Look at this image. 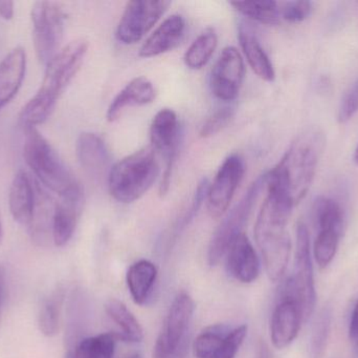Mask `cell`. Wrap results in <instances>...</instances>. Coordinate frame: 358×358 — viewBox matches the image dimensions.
<instances>
[{"label": "cell", "mask_w": 358, "mask_h": 358, "mask_svg": "<svg viewBox=\"0 0 358 358\" xmlns=\"http://www.w3.org/2000/svg\"><path fill=\"white\" fill-rule=\"evenodd\" d=\"M326 144L324 132L311 128L299 135L281 161L266 174V188L285 195L298 205L308 193Z\"/></svg>", "instance_id": "6da1fadb"}, {"label": "cell", "mask_w": 358, "mask_h": 358, "mask_svg": "<svg viewBox=\"0 0 358 358\" xmlns=\"http://www.w3.org/2000/svg\"><path fill=\"white\" fill-rule=\"evenodd\" d=\"M266 189V198L255 225V239L269 280L278 282L283 277L292 254L287 225L294 205L282 193Z\"/></svg>", "instance_id": "7a4b0ae2"}, {"label": "cell", "mask_w": 358, "mask_h": 358, "mask_svg": "<svg viewBox=\"0 0 358 358\" xmlns=\"http://www.w3.org/2000/svg\"><path fill=\"white\" fill-rule=\"evenodd\" d=\"M159 172V161L151 147L134 151L111 167L107 178L109 193L120 203H134L148 193Z\"/></svg>", "instance_id": "3957f363"}, {"label": "cell", "mask_w": 358, "mask_h": 358, "mask_svg": "<svg viewBox=\"0 0 358 358\" xmlns=\"http://www.w3.org/2000/svg\"><path fill=\"white\" fill-rule=\"evenodd\" d=\"M23 157L43 186L64 197L81 188L79 181L37 128H24Z\"/></svg>", "instance_id": "277c9868"}, {"label": "cell", "mask_w": 358, "mask_h": 358, "mask_svg": "<svg viewBox=\"0 0 358 358\" xmlns=\"http://www.w3.org/2000/svg\"><path fill=\"white\" fill-rule=\"evenodd\" d=\"M88 52V42L78 39L59 50L46 65L43 81L35 98L55 109L57 101L73 81L83 64Z\"/></svg>", "instance_id": "5b68a950"}, {"label": "cell", "mask_w": 358, "mask_h": 358, "mask_svg": "<svg viewBox=\"0 0 358 358\" xmlns=\"http://www.w3.org/2000/svg\"><path fill=\"white\" fill-rule=\"evenodd\" d=\"M280 298L296 301L302 309L304 321H307L315 311L317 294L311 261L310 237L304 223H299L296 227L294 271L284 283Z\"/></svg>", "instance_id": "8992f818"}, {"label": "cell", "mask_w": 358, "mask_h": 358, "mask_svg": "<svg viewBox=\"0 0 358 358\" xmlns=\"http://www.w3.org/2000/svg\"><path fill=\"white\" fill-rule=\"evenodd\" d=\"M266 187V174L259 177L244 193L239 202L229 210L220 223L208 249V263L210 266H216L227 254L229 246L243 233V228L252 214V208L260 197L261 191Z\"/></svg>", "instance_id": "52a82bcc"}, {"label": "cell", "mask_w": 358, "mask_h": 358, "mask_svg": "<svg viewBox=\"0 0 358 358\" xmlns=\"http://www.w3.org/2000/svg\"><path fill=\"white\" fill-rule=\"evenodd\" d=\"M31 16L36 55L39 62L46 67L60 50L65 14L56 4L38 1L31 8Z\"/></svg>", "instance_id": "ba28073f"}, {"label": "cell", "mask_w": 358, "mask_h": 358, "mask_svg": "<svg viewBox=\"0 0 358 358\" xmlns=\"http://www.w3.org/2000/svg\"><path fill=\"white\" fill-rule=\"evenodd\" d=\"M171 2L165 0H134L126 4L115 37L120 43H138L167 12Z\"/></svg>", "instance_id": "9c48e42d"}, {"label": "cell", "mask_w": 358, "mask_h": 358, "mask_svg": "<svg viewBox=\"0 0 358 358\" xmlns=\"http://www.w3.org/2000/svg\"><path fill=\"white\" fill-rule=\"evenodd\" d=\"M180 125L178 113L171 109H163L153 117L150 126L151 149L165 158V170L159 185L161 197L167 195L171 185L172 172L178 153Z\"/></svg>", "instance_id": "30bf717a"}, {"label": "cell", "mask_w": 358, "mask_h": 358, "mask_svg": "<svg viewBox=\"0 0 358 358\" xmlns=\"http://www.w3.org/2000/svg\"><path fill=\"white\" fill-rule=\"evenodd\" d=\"M194 310L193 298L187 292L176 296L155 344V358H171L178 354L189 331Z\"/></svg>", "instance_id": "8fae6325"}, {"label": "cell", "mask_w": 358, "mask_h": 358, "mask_svg": "<svg viewBox=\"0 0 358 358\" xmlns=\"http://www.w3.org/2000/svg\"><path fill=\"white\" fill-rule=\"evenodd\" d=\"M244 174L245 163L237 153L229 156L221 164L206 195L208 212L212 218L219 219L227 214Z\"/></svg>", "instance_id": "7c38bea8"}, {"label": "cell", "mask_w": 358, "mask_h": 358, "mask_svg": "<svg viewBox=\"0 0 358 358\" xmlns=\"http://www.w3.org/2000/svg\"><path fill=\"white\" fill-rule=\"evenodd\" d=\"M245 77L243 57L235 46H227L219 55L210 76L213 95L223 102L237 98Z\"/></svg>", "instance_id": "4fadbf2b"}, {"label": "cell", "mask_w": 358, "mask_h": 358, "mask_svg": "<svg viewBox=\"0 0 358 358\" xmlns=\"http://www.w3.org/2000/svg\"><path fill=\"white\" fill-rule=\"evenodd\" d=\"M248 333L246 326L227 330L224 326H212L194 340L196 358H235Z\"/></svg>", "instance_id": "5bb4252c"}, {"label": "cell", "mask_w": 358, "mask_h": 358, "mask_svg": "<svg viewBox=\"0 0 358 358\" xmlns=\"http://www.w3.org/2000/svg\"><path fill=\"white\" fill-rule=\"evenodd\" d=\"M77 157L84 172L96 181L108 178L111 155L102 137L94 132H82L77 140Z\"/></svg>", "instance_id": "9a60e30c"}, {"label": "cell", "mask_w": 358, "mask_h": 358, "mask_svg": "<svg viewBox=\"0 0 358 358\" xmlns=\"http://www.w3.org/2000/svg\"><path fill=\"white\" fill-rule=\"evenodd\" d=\"M85 197L83 188L61 197L56 202L52 220V243L58 247L66 245L77 228L83 210Z\"/></svg>", "instance_id": "2e32d148"}, {"label": "cell", "mask_w": 358, "mask_h": 358, "mask_svg": "<svg viewBox=\"0 0 358 358\" xmlns=\"http://www.w3.org/2000/svg\"><path fill=\"white\" fill-rule=\"evenodd\" d=\"M304 321L300 305L289 298H280L271 321V338L277 349L289 346L300 332Z\"/></svg>", "instance_id": "e0dca14e"}, {"label": "cell", "mask_w": 358, "mask_h": 358, "mask_svg": "<svg viewBox=\"0 0 358 358\" xmlns=\"http://www.w3.org/2000/svg\"><path fill=\"white\" fill-rule=\"evenodd\" d=\"M227 270L240 283L250 284L260 275V261L245 233L240 235L227 252Z\"/></svg>", "instance_id": "ac0fdd59"}, {"label": "cell", "mask_w": 358, "mask_h": 358, "mask_svg": "<svg viewBox=\"0 0 358 358\" xmlns=\"http://www.w3.org/2000/svg\"><path fill=\"white\" fill-rule=\"evenodd\" d=\"M185 18L179 14L171 15L166 18L141 46L140 57L153 58L178 48L185 36Z\"/></svg>", "instance_id": "d6986e66"}, {"label": "cell", "mask_w": 358, "mask_h": 358, "mask_svg": "<svg viewBox=\"0 0 358 358\" xmlns=\"http://www.w3.org/2000/svg\"><path fill=\"white\" fill-rule=\"evenodd\" d=\"M155 98L157 90L148 78L143 76L134 78L111 101L107 109V121L115 122L129 107L151 104Z\"/></svg>", "instance_id": "ffe728a7"}, {"label": "cell", "mask_w": 358, "mask_h": 358, "mask_svg": "<svg viewBox=\"0 0 358 358\" xmlns=\"http://www.w3.org/2000/svg\"><path fill=\"white\" fill-rule=\"evenodd\" d=\"M36 181L24 170L15 174L10 184L8 205L10 214L19 224L29 226L33 216L36 199Z\"/></svg>", "instance_id": "44dd1931"}, {"label": "cell", "mask_w": 358, "mask_h": 358, "mask_svg": "<svg viewBox=\"0 0 358 358\" xmlns=\"http://www.w3.org/2000/svg\"><path fill=\"white\" fill-rule=\"evenodd\" d=\"M27 69L24 48H15L0 62V109L14 99L22 85Z\"/></svg>", "instance_id": "7402d4cb"}, {"label": "cell", "mask_w": 358, "mask_h": 358, "mask_svg": "<svg viewBox=\"0 0 358 358\" xmlns=\"http://www.w3.org/2000/svg\"><path fill=\"white\" fill-rule=\"evenodd\" d=\"M35 207L29 223V233L37 245L45 246L52 242V220L56 201L36 182Z\"/></svg>", "instance_id": "603a6c76"}, {"label": "cell", "mask_w": 358, "mask_h": 358, "mask_svg": "<svg viewBox=\"0 0 358 358\" xmlns=\"http://www.w3.org/2000/svg\"><path fill=\"white\" fill-rule=\"evenodd\" d=\"M238 39L246 61L254 73L264 81L273 82L275 78L273 63L252 27L246 23H240Z\"/></svg>", "instance_id": "cb8c5ba5"}, {"label": "cell", "mask_w": 358, "mask_h": 358, "mask_svg": "<svg viewBox=\"0 0 358 358\" xmlns=\"http://www.w3.org/2000/svg\"><path fill=\"white\" fill-rule=\"evenodd\" d=\"M105 310L111 321L117 325L115 338L127 343H140L144 338V331L134 313L125 304L117 298H110L105 304Z\"/></svg>", "instance_id": "d4e9b609"}, {"label": "cell", "mask_w": 358, "mask_h": 358, "mask_svg": "<svg viewBox=\"0 0 358 358\" xmlns=\"http://www.w3.org/2000/svg\"><path fill=\"white\" fill-rule=\"evenodd\" d=\"M157 277V266L150 261H138L130 266L127 273V285L136 304L143 305L148 300Z\"/></svg>", "instance_id": "484cf974"}, {"label": "cell", "mask_w": 358, "mask_h": 358, "mask_svg": "<svg viewBox=\"0 0 358 358\" xmlns=\"http://www.w3.org/2000/svg\"><path fill=\"white\" fill-rule=\"evenodd\" d=\"M218 46V36L212 27H208L198 35L183 56L185 67L200 69L208 64Z\"/></svg>", "instance_id": "4316f807"}, {"label": "cell", "mask_w": 358, "mask_h": 358, "mask_svg": "<svg viewBox=\"0 0 358 358\" xmlns=\"http://www.w3.org/2000/svg\"><path fill=\"white\" fill-rule=\"evenodd\" d=\"M237 12L250 20L264 25H278L281 21V4L273 0L231 2Z\"/></svg>", "instance_id": "83f0119b"}, {"label": "cell", "mask_w": 358, "mask_h": 358, "mask_svg": "<svg viewBox=\"0 0 358 358\" xmlns=\"http://www.w3.org/2000/svg\"><path fill=\"white\" fill-rule=\"evenodd\" d=\"M63 300L64 294L62 289H59L42 303L38 315V326L46 338H52L60 329Z\"/></svg>", "instance_id": "f1b7e54d"}, {"label": "cell", "mask_w": 358, "mask_h": 358, "mask_svg": "<svg viewBox=\"0 0 358 358\" xmlns=\"http://www.w3.org/2000/svg\"><path fill=\"white\" fill-rule=\"evenodd\" d=\"M115 334L103 333L84 338L69 358H113L115 351Z\"/></svg>", "instance_id": "f546056e"}, {"label": "cell", "mask_w": 358, "mask_h": 358, "mask_svg": "<svg viewBox=\"0 0 358 358\" xmlns=\"http://www.w3.org/2000/svg\"><path fill=\"white\" fill-rule=\"evenodd\" d=\"M313 216L319 230H334L342 233L344 214L340 204L329 198L320 197L313 205Z\"/></svg>", "instance_id": "4dcf8cb0"}, {"label": "cell", "mask_w": 358, "mask_h": 358, "mask_svg": "<svg viewBox=\"0 0 358 358\" xmlns=\"http://www.w3.org/2000/svg\"><path fill=\"white\" fill-rule=\"evenodd\" d=\"M342 233L334 230H319L313 245V256L317 266L326 268L331 264L338 252Z\"/></svg>", "instance_id": "1f68e13d"}, {"label": "cell", "mask_w": 358, "mask_h": 358, "mask_svg": "<svg viewBox=\"0 0 358 358\" xmlns=\"http://www.w3.org/2000/svg\"><path fill=\"white\" fill-rule=\"evenodd\" d=\"M235 107L231 105L216 109L202 124L199 136L203 139L212 138L229 126L235 117Z\"/></svg>", "instance_id": "d6a6232c"}, {"label": "cell", "mask_w": 358, "mask_h": 358, "mask_svg": "<svg viewBox=\"0 0 358 358\" xmlns=\"http://www.w3.org/2000/svg\"><path fill=\"white\" fill-rule=\"evenodd\" d=\"M313 4L310 1H289L281 4L282 19L288 22H302L310 16Z\"/></svg>", "instance_id": "836d02e7"}, {"label": "cell", "mask_w": 358, "mask_h": 358, "mask_svg": "<svg viewBox=\"0 0 358 358\" xmlns=\"http://www.w3.org/2000/svg\"><path fill=\"white\" fill-rule=\"evenodd\" d=\"M358 111V79L346 92L340 109H338V121L345 123L350 120Z\"/></svg>", "instance_id": "e575fe53"}, {"label": "cell", "mask_w": 358, "mask_h": 358, "mask_svg": "<svg viewBox=\"0 0 358 358\" xmlns=\"http://www.w3.org/2000/svg\"><path fill=\"white\" fill-rule=\"evenodd\" d=\"M349 336L351 340L358 342V301L353 309L351 317L350 326H349Z\"/></svg>", "instance_id": "d590c367"}, {"label": "cell", "mask_w": 358, "mask_h": 358, "mask_svg": "<svg viewBox=\"0 0 358 358\" xmlns=\"http://www.w3.org/2000/svg\"><path fill=\"white\" fill-rule=\"evenodd\" d=\"M0 16L4 20H10L14 16V2L0 1Z\"/></svg>", "instance_id": "8d00e7d4"}, {"label": "cell", "mask_w": 358, "mask_h": 358, "mask_svg": "<svg viewBox=\"0 0 358 358\" xmlns=\"http://www.w3.org/2000/svg\"><path fill=\"white\" fill-rule=\"evenodd\" d=\"M4 281H6V273L3 267L0 266V324H1L2 304L4 298Z\"/></svg>", "instance_id": "74e56055"}, {"label": "cell", "mask_w": 358, "mask_h": 358, "mask_svg": "<svg viewBox=\"0 0 358 358\" xmlns=\"http://www.w3.org/2000/svg\"><path fill=\"white\" fill-rule=\"evenodd\" d=\"M3 239V224H2L1 214H0V243Z\"/></svg>", "instance_id": "f35d334b"}, {"label": "cell", "mask_w": 358, "mask_h": 358, "mask_svg": "<svg viewBox=\"0 0 358 358\" xmlns=\"http://www.w3.org/2000/svg\"><path fill=\"white\" fill-rule=\"evenodd\" d=\"M357 344H355V352H353V357L355 358H358V342H355Z\"/></svg>", "instance_id": "ab89813d"}, {"label": "cell", "mask_w": 358, "mask_h": 358, "mask_svg": "<svg viewBox=\"0 0 358 358\" xmlns=\"http://www.w3.org/2000/svg\"><path fill=\"white\" fill-rule=\"evenodd\" d=\"M355 163H357L358 165V145H357V149H355Z\"/></svg>", "instance_id": "60d3db41"}, {"label": "cell", "mask_w": 358, "mask_h": 358, "mask_svg": "<svg viewBox=\"0 0 358 358\" xmlns=\"http://www.w3.org/2000/svg\"><path fill=\"white\" fill-rule=\"evenodd\" d=\"M127 358H142V357H141V355H138V354H134V355H131V357H129Z\"/></svg>", "instance_id": "b9f144b4"}]
</instances>
